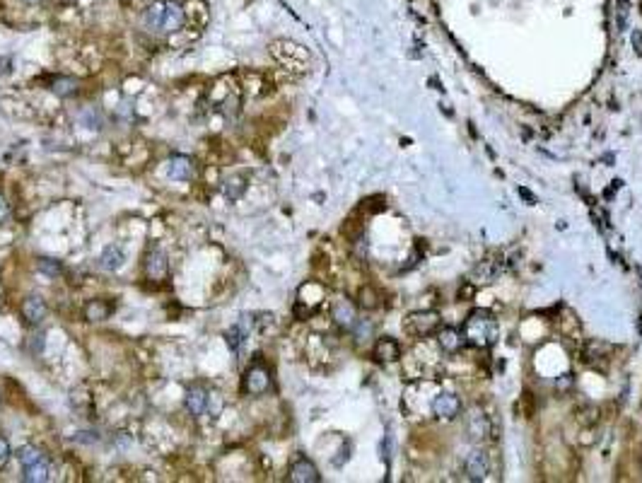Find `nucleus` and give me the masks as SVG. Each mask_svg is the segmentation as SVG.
I'll list each match as a JSON object with an SVG mask.
<instances>
[{
  "mask_svg": "<svg viewBox=\"0 0 642 483\" xmlns=\"http://www.w3.org/2000/svg\"><path fill=\"white\" fill-rule=\"evenodd\" d=\"M462 334H464V339H466L469 346L481 348V351H488V348H493V346L498 343L500 326H498V319L491 314V312L478 307V309L469 312L466 322H464V326H462Z\"/></svg>",
  "mask_w": 642,
  "mask_h": 483,
  "instance_id": "obj_1",
  "label": "nucleus"
},
{
  "mask_svg": "<svg viewBox=\"0 0 642 483\" xmlns=\"http://www.w3.org/2000/svg\"><path fill=\"white\" fill-rule=\"evenodd\" d=\"M186 22V13L176 0H157L143 13V25L150 32H179Z\"/></svg>",
  "mask_w": 642,
  "mask_h": 483,
  "instance_id": "obj_2",
  "label": "nucleus"
},
{
  "mask_svg": "<svg viewBox=\"0 0 642 483\" xmlns=\"http://www.w3.org/2000/svg\"><path fill=\"white\" fill-rule=\"evenodd\" d=\"M442 324V317L435 309H415L408 312L403 319V331L413 339H428L430 334H435Z\"/></svg>",
  "mask_w": 642,
  "mask_h": 483,
  "instance_id": "obj_3",
  "label": "nucleus"
},
{
  "mask_svg": "<svg viewBox=\"0 0 642 483\" xmlns=\"http://www.w3.org/2000/svg\"><path fill=\"white\" fill-rule=\"evenodd\" d=\"M270 387H273V377H270V370L266 363L254 360L244 370V377H241V392L244 394H249V397H261V394H266Z\"/></svg>",
  "mask_w": 642,
  "mask_h": 483,
  "instance_id": "obj_4",
  "label": "nucleus"
},
{
  "mask_svg": "<svg viewBox=\"0 0 642 483\" xmlns=\"http://www.w3.org/2000/svg\"><path fill=\"white\" fill-rule=\"evenodd\" d=\"M430 411H432V416L440 418V421H454V418L462 416L464 404H462V399H459V394H454V392H440L437 397L432 399V406H430Z\"/></svg>",
  "mask_w": 642,
  "mask_h": 483,
  "instance_id": "obj_5",
  "label": "nucleus"
},
{
  "mask_svg": "<svg viewBox=\"0 0 642 483\" xmlns=\"http://www.w3.org/2000/svg\"><path fill=\"white\" fill-rule=\"evenodd\" d=\"M488 435H491V416H488L481 406L469 409V414H466V438H471L474 443H483V440H488Z\"/></svg>",
  "mask_w": 642,
  "mask_h": 483,
  "instance_id": "obj_6",
  "label": "nucleus"
},
{
  "mask_svg": "<svg viewBox=\"0 0 642 483\" xmlns=\"http://www.w3.org/2000/svg\"><path fill=\"white\" fill-rule=\"evenodd\" d=\"M287 481H292V483H319L321 474H319V469L314 467L311 459L294 457L290 462V469H287Z\"/></svg>",
  "mask_w": 642,
  "mask_h": 483,
  "instance_id": "obj_7",
  "label": "nucleus"
},
{
  "mask_svg": "<svg viewBox=\"0 0 642 483\" xmlns=\"http://www.w3.org/2000/svg\"><path fill=\"white\" fill-rule=\"evenodd\" d=\"M464 474H466L471 481H486L488 474H491V462H488L486 452L471 450L466 459H464Z\"/></svg>",
  "mask_w": 642,
  "mask_h": 483,
  "instance_id": "obj_8",
  "label": "nucleus"
},
{
  "mask_svg": "<svg viewBox=\"0 0 642 483\" xmlns=\"http://www.w3.org/2000/svg\"><path fill=\"white\" fill-rule=\"evenodd\" d=\"M614 353V346L606 343L602 339H589L582 346V363L587 365H602L609 360V356Z\"/></svg>",
  "mask_w": 642,
  "mask_h": 483,
  "instance_id": "obj_9",
  "label": "nucleus"
},
{
  "mask_svg": "<svg viewBox=\"0 0 642 483\" xmlns=\"http://www.w3.org/2000/svg\"><path fill=\"white\" fill-rule=\"evenodd\" d=\"M331 319L336 326H340L343 331H352L357 324V309L350 300H338L331 307Z\"/></svg>",
  "mask_w": 642,
  "mask_h": 483,
  "instance_id": "obj_10",
  "label": "nucleus"
},
{
  "mask_svg": "<svg viewBox=\"0 0 642 483\" xmlns=\"http://www.w3.org/2000/svg\"><path fill=\"white\" fill-rule=\"evenodd\" d=\"M437 346L445 356H457V353H462V348L466 346V339H464V334L459 331V329L445 326V329H437Z\"/></svg>",
  "mask_w": 642,
  "mask_h": 483,
  "instance_id": "obj_11",
  "label": "nucleus"
},
{
  "mask_svg": "<svg viewBox=\"0 0 642 483\" xmlns=\"http://www.w3.org/2000/svg\"><path fill=\"white\" fill-rule=\"evenodd\" d=\"M372 358L377 363H396L401 358V346L391 336H382L372 346Z\"/></svg>",
  "mask_w": 642,
  "mask_h": 483,
  "instance_id": "obj_12",
  "label": "nucleus"
},
{
  "mask_svg": "<svg viewBox=\"0 0 642 483\" xmlns=\"http://www.w3.org/2000/svg\"><path fill=\"white\" fill-rule=\"evenodd\" d=\"M500 273V261H495V256H486L483 261H478V266L471 271V278L469 283L474 285H486V283H493Z\"/></svg>",
  "mask_w": 642,
  "mask_h": 483,
  "instance_id": "obj_13",
  "label": "nucleus"
},
{
  "mask_svg": "<svg viewBox=\"0 0 642 483\" xmlns=\"http://www.w3.org/2000/svg\"><path fill=\"white\" fill-rule=\"evenodd\" d=\"M145 273L150 280H164L169 273V261H167V254L160 249H152L150 254L145 258Z\"/></svg>",
  "mask_w": 642,
  "mask_h": 483,
  "instance_id": "obj_14",
  "label": "nucleus"
},
{
  "mask_svg": "<svg viewBox=\"0 0 642 483\" xmlns=\"http://www.w3.org/2000/svg\"><path fill=\"white\" fill-rule=\"evenodd\" d=\"M20 312H22V317H25L27 324L37 326V324L44 322V317H46V302L39 295H29V297L22 300Z\"/></svg>",
  "mask_w": 642,
  "mask_h": 483,
  "instance_id": "obj_15",
  "label": "nucleus"
},
{
  "mask_svg": "<svg viewBox=\"0 0 642 483\" xmlns=\"http://www.w3.org/2000/svg\"><path fill=\"white\" fill-rule=\"evenodd\" d=\"M111 312H114V305L109 302V300H90V302L85 305V309H82V314H85L87 322H107L111 317Z\"/></svg>",
  "mask_w": 642,
  "mask_h": 483,
  "instance_id": "obj_16",
  "label": "nucleus"
},
{
  "mask_svg": "<svg viewBox=\"0 0 642 483\" xmlns=\"http://www.w3.org/2000/svg\"><path fill=\"white\" fill-rule=\"evenodd\" d=\"M208 397L210 394L205 392V387L201 385H193L191 390L186 392V409L191 416H201L205 409H208Z\"/></svg>",
  "mask_w": 642,
  "mask_h": 483,
  "instance_id": "obj_17",
  "label": "nucleus"
},
{
  "mask_svg": "<svg viewBox=\"0 0 642 483\" xmlns=\"http://www.w3.org/2000/svg\"><path fill=\"white\" fill-rule=\"evenodd\" d=\"M169 176H172L174 181H186L193 176V160L186 155H174L172 160H169Z\"/></svg>",
  "mask_w": 642,
  "mask_h": 483,
  "instance_id": "obj_18",
  "label": "nucleus"
},
{
  "mask_svg": "<svg viewBox=\"0 0 642 483\" xmlns=\"http://www.w3.org/2000/svg\"><path fill=\"white\" fill-rule=\"evenodd\" d=\"M80 82L75 78H70V75H56L54 80H51V87L49 90L56 94V97H73L75 92H78Z\"/></svg>",
  "mask_w": 642,
  "mask_h": 483,
  "instance_id": "obj_19",
  "label": "nucleus"
},
{
  "mask_svg": "<svg viewBox=\"0 0 642 483\" xmlns=\"http://www.w3.org/2000/svg\"><path fill=\"white\" fill-rule=\"evenodd\" d=\"M244 191H246L244 174H232L229 179H225V184H222V193H225V198H229V201H239V198L244 196Z\"/></svg>",
  "mask_w": 642,
  "mask_h": 483,
  "instance_id": "obj_20",
  "label": "nucleus"
},
{
  "mask_svg": "<svg viewBox=\"0 0 642 483\" xmlns=\"http://www.w3.org/2000/svg\"><path fill=\"white\" fill-rule=\"evenodd\" d=\"M99 261H102V266L107 268V271H119L123 263H126V254H123L121 246L111 244V246H107V249H104V254H102V258H99Z\"/></svg>",
  "mask_w": 642,
  "mask_h": 483,
  "instance_id": "obj_21",
  "label": "nucleus"
},
{
  "mask_svg": "<svg viewBox=\"0 0 642 483\" xmlns=\"http://www.w3.org/2000/svg\"><path fill=\"white\" fill-rule=\"evenodd\" d=\"M22 479L27 483H44L49 479V462H46V457L25 467V476H22Z\"/></svg>",
  "mask_w": 642,
  "mask_h": 483,
  "instance_id": "obj_22",
  "label": "nucleus"
},
{
  "mask_svg": "<svg viewBox=\"0 0 642 483\" xmlns=\"http://www.w3.org/2000/svg\"><path fill=\"white\" fill-rule=\"evenodd\" d=\"M357 300H360V307L362 309H374V307H379V292L374 290L372 285H365L360 292H357Z\"/></svg>",
  "mask_w": 642,
  "mask_h": 483,
  "instance_id": "obj_23",
  "label": "nucleus"
},
{
  "mask_svg": "<svg viewBox=\"0 0 642 483\" xmlns=\"http://www.w3.org/2000/svg\"><path fill=\"white\" fill-rule=\"evenodd\" d=\"M17 459H20L22 467H29V464H34V462H39V459H44V455H41V450H37V447L27 445V447H22V450H20V455H17Z\"/></svg>",
  "mask_w": 642,
  "mask_h": 483,
  "instance_id": "obj_24",
  "label": "nucleus"
},
{
  "mask_svg": "<svg viewBox=\"0 0 642 483\" xmlns=\"http://www.w3.org/2000/svg\"><path fill=\"white\" fill-rule=\"evenodd\" d=\"M37 268L41 271V273H46L49 278H56L58 273H61V263L56 261V258H39L37 261Z\"/></svg>",
  "mask_w": 642,
  "mask_h": 483,
  "instance_id": "obj_25",
  "label": "nucleus"
},
{
  "mask_svg": "<svg viewBox=\"0 0 642 483\" xmlns=\"http://www.w3.org/2000/svg\"><path fill=\"white\" fill-rule=\"evenodd\" d=\"M80 121L85 123L87 128H102V116L97 114V111H92V109H87V111H82V116H80Z\"/></svg>",
  "mask_w": 642,
  "mask_h": 483,
  "instance_id": "obj_26",
  "label": "nucleus"
},
{
  "mask_svg": "<svg viewBox=\"0 0 642 483\" xmlns=\"http://www.w3.org/2000/svg\"><path fill=\"white\" fill-rule=\"evenodd\" d=\"M556 387H558V392H570L575 387V377L573 375H563V377H558V382H556Z\"/></svg>",
  "mask_w": 642,
  "mask_h": 483,
  "instance_id": "obj_27",
  "label": "nucleus"
},
{
  "mask_svg": "<svg viewBox=\"0 0 642 483\" xmlns=\"http://www.w3.org/2000/svg\"><path fill=\"white\" fill-rule=\"evenodd\" d=\"M10 455H13V452H10V445H8V440H5V438H0V469H3V467H5V464H8V459H10Z\"/></svg>",
  "mask_w": 642,
  "mask_h": 483,
  "instance_id": "obj_28",
  "label": "nucleus"
},
{
  "mask_svg": "<svg viewBox=\"0 0 642 483\" xmlns=\"http://www.w3.org/2000/svg\"><path fill=\"white\" fill-rule=\"evenodd\" d=\"M8 215H10V205L5 201V196H0V222H3Z\"/></svg>",
  "mask_w": 642,
  "mask_h": 483,
  "instance_id": "obj_29",
  "label": "nucleus"
},
{
  "mask_svg": "<svg viewBox=\"0 0 642 483\" xmlns=\"http://www.w3.org/2000/svg\"><path fill=\"white\" fill-rule=\"evenodd\" d=\"M633 46H635V51H638V54H642V34L640 32L633 34Z\"/></svg>",
  "mask_w": 642,
  "mask_h": 483,
  "instance_id": "obj_30",
  "label": "nucleus"
},
{
  "mask_svg": "<svg viewBox=\"0 0 642 483\" xmlns=\"http://www.w3.org/2000/svg\"><path fill=\"white\" fill-rule=\"evenodd\" d=\"M25 3H29V5H34V3H41V0H25Z\"/></svg>",
  "mask_w": 642,
  "mask_h": 483,
  "instance_id": "obj_31",
  "label": "nucleus"
}]
</instances>
